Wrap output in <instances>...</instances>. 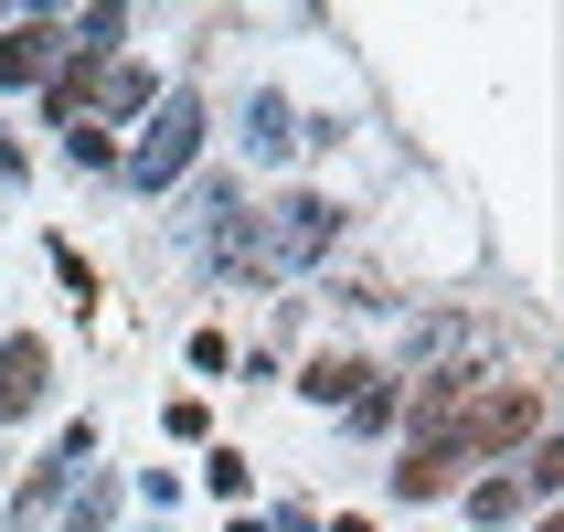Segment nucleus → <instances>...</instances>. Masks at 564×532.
I'll return each instance as SVG.
<instances>
[{
    "label": "nucleus",
    "mask_w": 564,
    "mask_h": 532,
    "mask_svg": "<svg viewBox=\"0 0 564 532\" xmlns=\"http://www.w3.org/2000/svg\"><path fill=\"white\" fill-rule=\"evenodd\" d=\"M43 54H54V22H22V32H0V86L43 75Z\"/></svg>",
    "instance_id": "20e7f679"
},
{
    "label": "nucleus",
    "mask_w": 564,
    "mask_h": 532,
    "mask_svg": "<svg viewBox=\"0 0 564 532\" xmlns=\"http://www.w3.org/2000/svg\"><path fill=\"white\" fill-rule=\"evenodd\" d=\"M246 139H256V150H288V107H278V96H256V118H246Z\"/></svg>",
    "instance_id": "39448f33"
},
{
    "label": "nucleus",
    "mask_w": 564,
    "mask_h": 532,
    "mask_svg": "<svg viewBox=\"0 0 564 532\" xmlns=\"http://www.w3.org/2000/svg\"><path fill=\"white\" fill-rule=\"evenodd\" d=\"M192 150H203V107H192V96H171V107L150 118V139H139V160H128V182H139V192H160Z\"/></svg>",
    "instance_id": "f257e3e1"
},
{
    "label": "nucleus",
    "mask_w": 564,
    "mask_h": 532,
    "mask_svg": "<svg viewBox=\"0 0 564 532\" xmlns=\"http://www.w3.org/2000/svg\"><path fill=\"white\" fill-rule=\"evenodd\" d=\"M330 203H310V192H299V203H278V235H256V256H278V267H299V256H319L330 246Z\"/></svg>",
    "instance_id": "f03ea898"
},
{
    "label": "nucleus",
    "mask_w": 564,
    "mask_h": 532,
    "mask_svg": "<svg viewBox=\"0 0 564 532\" xmlns=\"http://www.w3.org/2000/svg\"><path fill=\"white\" fill-rule=\"evenodd\" d=\"M43 405V341H0V415Z\"/></svg>",
    "instance_id": "7ed1b4c3"
}]
</instances>
